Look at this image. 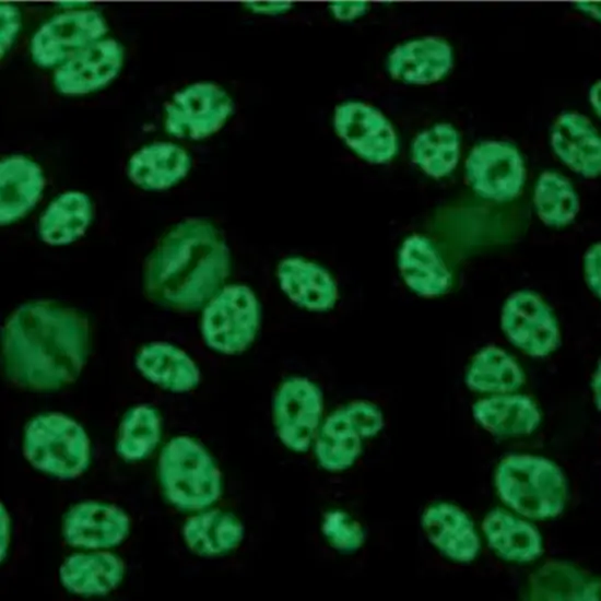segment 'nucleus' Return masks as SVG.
I'll use <instances>...</instances> for the list:
<instances>
[{"instance_id": "23", "label": "nucleus", "mask_w": 601, "mask_h": 601, "mask_svg": "<svg viewBox=\"0 0 601 601\" xmlns=\"http://www.w3.org/2000/svg\"><path fill=\"white\" fill-rule=\"evenodd\" d=\"M135 366L143 377L173 392H187L200 381V372L193 360L179 347L152 342L140 347Z\"/></svg>"}, {"instance_id": "14", "label": "nucleus", "mask_w": 601, "mask_h": 601, "mask_svg": "<svg viewBox=\"0 0 601 601\" xmlns=\"http://www.w3.org/2000/svg\"><path fill=\"white\" fill-rule=\"evenodd\" d=\"M123 60L121 45L99 39L81 49L54 74V85L64 95H82L102 89L118 74Z\"/></svg>"}, {"instance_id": "35", "label": "nucleus", "mask_w": 601, "mask_h": 601, "mask_svg": "<svg viewBox=\"0 0 601 601\" xmlns=\"http://www.w3.org/2000/svg\"><path fill=\"white\" fill-rule=\"evenodd\" d=\"M1 15V34L0 47L1 56L12 47L21 27V12L19 8L12 3L2 2L0 4Z\"/></svg>"}, {"instance_id": "6", "label": "nucleus", "mask_w": 601, "mask_h": 601, "mask_svg": "<svg viewBox=\"0 0 601 601\" xmlns=\"http://www.w3.org/2000/svg\"><path fill=\"white\" fill-rule=\"evenodd\" d=\"M261 321V306L244 284L224 286L204 307L200 329L205 344L223 354H237L254 342Z\"/></svg>"}, {"instance_id": "38", "label": "nucleus", "mask_w": 601, "mask_h": 601, "mask_svg": "<svg viewBox=\"0 0 601 601\" xmlns=\"http://www.w3.org/2000/svg\"><path fill=\"white\" fill-rule=\"evenodd\" d=\"M245 7L258 14L279 15L292 9V2L287 1H249Z\"/></svg>"}, {"instance_id": "4", "label": "nucleus", "mask_w": 601, "mask_h": 601, "mask_svg": "<svg viewBox=\"0 0 601 601\" xmlns=\"http://www.w3.org/2000/svg\"><path fill=\"white\" fill-rule=\"evenodd\" d=\"M158 478L168 502L184 510H201L222 493L221 472L207 449L188 436L170 439L158 459Z\"/></svg>"}, {"instance_id": "1", "label": "nucleus", "mask_w": 601, "mask_h": 601, "mask_svg": "<svg viewBox=\"0 0 601 601\" xmlns=\"http://www.w3.org/2000/svg\"><path fill=\"white\" fill-rule=\"evenodd\" d=\"M91 345L84 313L52 300L19 306L1 329L5 377L31 391L59 390L76 380Z\"/></svg>"}, {"instance_id": "11", "label": "nucleus", "mask_w": 601, "mask_h": 601, "mask_svg": "<svg viewBox=\"0 0 601 601\" xmlns=\"http://www.w3.org/2000/svg\"><path fill=\"white\" fill-rule=\"evenodd\" d=\"M108 31L103 15L96 10H73L51 17L31 40V55L43 68L61 66Z\"/></svg>"}, {"instance_id": "24", "label": "nucleus", "mask_w": 601, "mask_h": 601, "mask_svg": "<svg viewBox=\"0 0 601 601\" xmlns=\"http://www.w3.org/2000/svg\"><path fill=\"white\" fill-rule=\"evenodd\" d=\"M476 422L497 437L531 434L541 422L534 401L523 394H497L476 401L472 406Z\"/></svg>"}, {"instance_id": "15", "label": "nucleus", "mask_w": 601, "mask_h": 601, "mask_svg": "<svg viewBox=\"0 0 601 601\" xmlns=\"http://www.w3.org/2000/svg\"><path fill=\"white\" fill-rule=\"evenodd\" d=\"M129 528V518L122 509L98 502L76 504L68 510L62 521L67 543L87 550L118 545L127 538Z\"/></svg>"}, {"instance_id": "12", "label": "nucleus", "mask_w": 601, "mask_h": 601, "mask_svg": "<svg viewBox=\"0 0 601 601\" xmlns=\"http://www.w3.org/2000/svg\"><path fill=\"white\" fill-rule=\"evenodd\" d=\"M466 174L478 195L498 202L516 198L526 178L518 150L499 141L482 142L473 148L466 162Z\"/></svg>"}, {"instance_id": "8", "label": "nucleus", "mask_w": 601, "mask_h": 601, "mask_svg": "<svg viewBox=\"0 0 601 601\" xmlns=\"http://www.w3.org/2000/svg\"><path fill=\"white\" fill-rule=\"evenodd\" d=\"M323 397L320 388L305 377H290L278 387L273 424L280 440L290 450L305 452L321 425Z\"/></svg>"}, {"instance_id": "10", "label": "nucleus", "mask_w": 601, "mask_h": 601, "mask_svg": "<svg viewBox=\"0 0 601 601\" xmlns=\"http://www.w3.org/2000/svg\"><path fill=\"white\" fill-rule=\"evenodd\" d=\"M500 328L516 347L533 357H544L561 343L556 317L544 299L532 291H517L506 299Z\"/></svg>"}, {"instance_id": "5", "label": "nucleus", "mask_w": 601, "mask_h": 601, "mask_svg": "<svg viewBox=\"0 0 601 601\" xmlns=\"http://www.w3.org/2000/svg\"><path fill=\"white\" fill-rule=\"evenodd\" d=\"M23 451L35 469L60 479L81 475L91 452L83 427L61 413L33 417L25 426Z\"/></svg>"}, {"instance_id": "22", "label": "nucleus", "mask_w": 601, "mask_h": 601, "mask_svg": "<svg viewBox=\"0 0 601 601\" xmlns=\"http://www.w3.org/2000/svg\"><path fill=\"white\" fill-rule=\"evenodd\" d=\"M191 166L189 154L169 142H155L135 152L128 163L130 180L145 190H165L179 182Z\"/></svg>"}, {"instance_id": "37", "label": "nucleus", "mask_w": 601, "mask_h": 601, "mask_svg": "<svg viewBox=\"0 0 601 601\" xmlns=\"http://www.w3.org/2000/svg\"><path fill=\"white\" fill-rule=\"evenodd\" d=\"M333 16L341 21H352L368 10V3L364 1H337L329 4Z\"/></svg>"}, {"instance_id": "32", "label": "nucleus", "mask_w": 601, "mask_h": 601, "mask_svg": "<svg viewBox=\"0 0 601 601\" xmlns=\"http://www.w3.org/2000/svg\"><path fill=\"white\" fill-rule=\"evenodd\" d=\"M540 220L554 227L570 224L579 211V200L571 184L555 172L541 174L533 195Z\"/></svg>"}, {"instance_id": "9", "label": "nucleus", "mask_w": 601, "mask_h": 601, "mask_svg": "<svg viewBox=\"0 0 601 601\" xmlns=\"http://www.w3.org/2000/svg\"><path fill=\"white\" fill-rule=\"evenodd\" d=\"M233 111L224 89L193 83L177 92L165 107V129L180 139L200 140L219 131Z\"/></svg>"}, {"instance_id": "13", "label": "nucleus", "mask_w": 601, "mask_h": 601, "mask_svg": "<svg viewBox=\"0 0 601 601\" xmlns=\"http://www.w3.org/2000/svg\"><path fill=\"white\" fill-rule=\"evenodd\" d=\"M333 126L339 137L360 157L374 164L390 162L398 139L390 121L375 107L362 102L337 106Z\"/></svg>"}, {"instance_id": "7", "label": "nucleus", "mask_w": 601, "mask_h": 601, "mask_svg": "<svg viewBox=\"0 0 601 601\" xmlns=\"http://www.w3.org/2000/svg\"><path fill=\"white\" fill-rule=\"evenodd\" d=\"M381 410L367 400H355L328 415L315 438V456L320 467L339 472L351 468L363 449L365 438L384 427Z\"/></svg>"}, {"instance_id": "20", "label": "nucleus", "mask_w": 601, "mask_h": 601, "mask_svg": "<svg viewBox=\"0 0 601 601\" xmlns=\"http://www.w3.org/2000/svg\"><path fill=\"white\" fill-rule=\"evenodd\" d=\"M551 143L574 172L594 178L601 172V140L592 123L578 113H564L553 125Z\"/></svg>"}, {"instance_id": "25", "label": "nucleus", "mask_w": 601, "mask_h": 601, "mask_svg": "<svg viewBox=\"0 0 601 601\" xmlns=\"http://www.w3.org/2000/svg\"><path fill=\"white\" fill-rule=\"evenodd\" d=\"M482 529L488 546L505 561L527 563L543 553L538 529L504 509L496 508L488 512L482 522Z\"/></svg>"}, {"instance_id": "34", "label": "nucleus", "mask_w": 601, "mask_h": 601, "mask_svg": "<svg viewBox=\"0 0 601 601\" xmlns=\"http://www.w3.org/2000/svg\"><path fill=\"white\" fill-rule=\"evenodd\" d=\"M321 531L330 546L343 553L355 552L365 541L362 526L342 510L327 512Z\"/></svg>"}, {"instance_id": "36", "label": "nucleus", "mask_w": 601, "mask_h": 601, "mask_svg": "<svg viewBox=\"0 0 601 601\" xmlns=\"http://www.w3.org/2000/svg\"><path fill=\"white\" fill-rule=\"evenodd\" d=\"M585 279L590 291L600 298V244L592 245L584 258Z\"/></svg>"}, {"instance_id": "30", "label": "nucleus", "mask_w": 601, "mask_h": 601, "mask_svg": "<svg viewBox=\"0 0 601 601\" xmlns=\"http://www.w3.org/2000/svg\"><path fill=\"white\" fill-rule=\"evenodd\" d=\"M525 382V374L516 360L495 345L481 349L472 358L467 375L468 387L481 393H510Z\"/></svg>"}, {"instance_id": "17", "label": "nucleus", "mask_w": 601, "mask_h": 601, "mask_svg": "<svg viewBox=\"0 0 601 601\" xmlns=\"http://www.w3.org/2000/svg\"><path fill=\"white\" fill-rule=\"evenodd\" d=\"M452 67V49L439 37H423L397 46L387 68L392 79L409 84H431L441 80Z\"/></svg>"}, {"instance_id": "41", "label": "nucleus", "mask_w": 601, "mask_h": 601, "mask_svg": "<svg viewBox=\"0 0 601 601\" xmlns=\"http://www.w3.org/2000/svg\"><path fill=\"white\" fill-rule=\"evenodd\" d=\"M591 386L594 393L596 404L598 409H600V368L597 369Z\"/></svg>"}, {"instance_id": "2", "label": "nucleus", "mask_w": 601, "mask_h": 601, "mask_svg": "<svg viewBox=\"0 0 601 601\" xmlns=\"http://www.w3.org/2000/svg\"><path fill=\"white\" fill-rule=\"evenodd\" d=\"M231 266L220 229L208 220L188 217L170 227L146 257L143 292L164 308L198 310L224 287Z\"/></svg>"}, {"instance_id": "21", "label": "nucleus", "mask_w": 601, "mask_h": 601, "mask_svg": "<svg viewBox=\"0 0 601 601\" xmlns=\"http://www.w3.org/2000/svg\"><path fill=\"white\" fill-rule=\"evenodd\" d=\"M45 180L42 168L22 155L0 163V223L8 225L25 216L39 201Z\"/></svg>"}, {"instance_id": "40", "label": "nucleus", "mask_w": 601, "mask_h": 601, "mask_svg": "<svg viewBox=\"0 0 601 601\" xmlns=\"http://www.w3.org/2000/svg\"><path fill=\"white\" fill-rule=\"evenodd\" d=\"M589 101L592 104L598 116H600V81H598L590 90Z\"/></svg>"}, {"instance_id": "29", "label": "nucleus", "mask_w": 601, "mask_h": 601, "mask_svg": "<svg viewBox=\"0 0 601 601\" xmlns=\"http://www.w3.org/2000/svg\"><path fill=\"white\" fill-rule=\"evenodd\" d=\"M531 600L600 599V581L565 562H549L530 580Z\"/></svg>"}, {"instance_id": "31", "label": "nucleus", "mask_w": 601, "mask_h": 601, "mask_svg": "<svg viewBox=\"0 0 601 601\" xmlns=\"http://www.w3.org/2000/svg\"><path fill=\"white\" fill-rule=\"evenodd\" d=\"M460 138L448 123H437L413 140L411 156L427 175L440 178L450 174L459 160Z\"/></svg>"}, {"instance_id": "33", "label": "nucleus", "mask_w": 601, "mask_h": 601, "mask_svg": "<svg viewBox=\"0 0 601 601\" xmlns=\"http://www.w3.org/2000/svg\"><path fill=\"white\" fill-rule=\"evenodd\" d=\"M160 437L161 420L157 410L148 404H139L123 415L116 449L125 460H141L155 449Z\"/></svg>"}, {"instance_id": "19", "label": "nucleus", "mask_w": 601, "mask_h": 601, "mask_svg": "<svg viewBox=\"0 0 601 601\" xmlns=\"http://www.w3.org/2000/svg\"><path fill=\"white\" fill-rule=\"evenodd\" d=\"M398 267L405 285L419 296L438 297L451 288V272L425 236L411 235L404 239Z\"/></svg>"}, {"instance_id": "16", "label": "nucleus", "mask_w": 601, "mask_h": 601, "mask_svg": "<svg viewBox=\"0 0 601 601\" xmlns=\"http://www.w3.org/2000/svg\"><path fill=\"white\" fill-rule=\"evenodd\" d=\"M276 276L283 293L300 308L323 313L331 310L339 299V288L331 273L303 257L282 259Z\"/></svg>"}, {"instance_id": "28", "label": "nucleus", "mask_w": 601, "mask_h": 601, "mask_svg": "<svg viewBox=\"0 0 601 601\" xmlns=\"http://www.w3.org/2000/svg\"><path fill=\"white\" fill-rule=\"evenodd\" d=\"M92 220V202L79 191H68L55 198L43 212L38 232L49 245H67L82 236Z\"/></svg>"}, {"instance_id": "39", "label": "nucleus", "mask_w": 601, "mask_h": 601, "mask_svg": "<svg viewBox=\"0 0 601 601\" xmlns=\"http://www.w3.org/2000/svg\"><path fill=\"white\" fill-rule=\"evenodd\" d=\"M576 8L584 11L586 14L600 20V4L599 2H576Z\"/></svg>"}, {"instance_id": "42", "label": "nucleus", "mask_w": 601, "mask_h": 601, "mask_svg": "<svg viewBox=\"0 0 601 601\" xmlns=\"http://www.w3.org/2000/svg\"><path fill=\"white\" fill-rule=\"evenodd\" d=\"M59 5H62V7H83L85 4H87V2H72V1H66V2H58Z\"/></svg>"}, {"instance_id": "27", "label": "nucleus", "mask_w": 601, "mask_h": 601, "mask_svg": "<svg viewBox=\"0 0 601 601\" xmlns=\"http://www.w3.org/2000/svg\"><path fill=\"white\" fill-rule=\"evenodd\" d=\"M182 535L193 553L220 556L239 545L244 526L232 512L212 509L190 517L184 525Z\"/></svg>"}, {"instance_id": "3", "label": "nucleus", "mask_w": 601, "mask_h": 601, "mask_svg": "<svg viewBox=\"0 0 601 601\" xmlns=\"http://www.w3.org/2000/svg\"><path fill=\"white\" fill-rule=\"evenodd\" d=\"M500 499L531 519L557 517L567 499V482L557 464L543 457L511 455L495 474Z\"/></svg>"}, {"instance_id": "18", "label": "nucleus", "mask_w": 601, "mask_h": 601, "mask_svg": "<svg viewBox=\"0 0 601 601\" xmlns=\"http://www.w3.org/2000/svg\"><path fill=\"white\" fill-rule=\"evenodd\" d=\"M422 527L429 542L448 558L470 563L479 554L480 539L470 517L459 507L437 503L427 507Z\"/></svg>"}, {"instance_id": "26", "label": "nucleus", "mask_w": 601, "mask_h": 601, "mask_svg": "<svg viewBox=\"0 0 601 601\" xmlns=\"http://www.w3.org/2000/svg\"><path fill=\"white\" fill-rule=\"evenodd\" d=\"M120 557L108 552L74 554L60 567L61 585L81 596H104L114 590L123 577Z\"/></svg>"}]
</instances>
